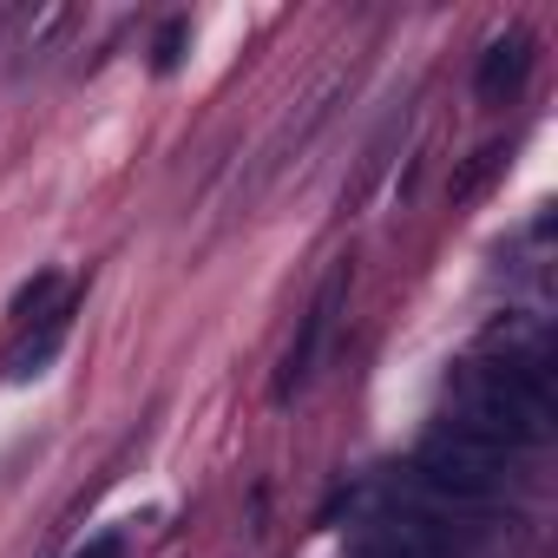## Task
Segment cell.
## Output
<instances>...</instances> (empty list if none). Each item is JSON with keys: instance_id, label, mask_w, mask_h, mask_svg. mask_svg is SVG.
Returning <instances> with one entry per match:
<instances>
[{"instance_id": "52a82bcc", "label": "cell", "mask_w": 558, "mask_h": 558, "mask_svg": "<svg viewBox=\"0 0 558 558\" xmlns=\"http://www.w3.org/2000/svg\"><path fill=\"white\" fill-rule=\"evenodd\" d=\"M184 60V21H171L165 34H158V73H171Z\"/></svg>"}, {"instance_id": "277c9868", "label": "cell", "mask_w": 558, "mask_h": 558, "mask_svg": "<svg viewBox=\"0 0 558 558\" xmlns=\"http://www.w3.org/2000/svg\"><path fill=\"white\" fill-rule=\"evenodd\" d=\"M362 558H460V551H453L440 519H427V512H381L368 545H362Z\"/></svg>"}, {"instance_id": "ba28073f", "label": "cell", "mask_w": 558, "mask_h": 558, "mask_svg": "<svg viewBox=\"0 0 558 558\" xmlns=\"http://www.w3.org/2000/svg\"><path fill=\"white\" fill-rule=\"evenodd\" d=\"M73 558H125V545L106 532V538H93V545H86V551H73Z\"/></svg>"}, {"instance_id": "7a4b0ae2", "label": "cell", "mask_w": 558, "mask_h": 558, "mask_svg": "<svg viewBox=\"0 0 558 558\" xmlns=\"http://www.w3.org/2000/svg\"><path fill=\"white\" fill-rule=\"evenodd\" d=\"M506 480V453H493L486 440L460 434V427H440L421 440V453L408 460V486H421L427 499L440 506H486Z\"/></svg>"}, {"instance_id": "8992f818", "label": "cell", "mask_w": 558, "mask_h": 558, "mask_svg": "<svg viewBox=\"0 0 558 558\" xmlns=\"http://www.w3.org/2000/svg\"><path fill=\"white\" fill-rule=\"evenodd\" d=\"M525 73H532V40L525 34H506V40H493L486 47V60H480V99L486 106H506L519 86H525Z\"/></svg>"}, {"instance_id": "3957f363", "label": "cell", "mask_w": 558, "mask_h": 558, "mask_svg": "<svg viewBox=\"0 0 558 558\" xmlns=\"http://www.w3.org/2000/svg\"><path fill=\"white\" fill-rule=\"evenodd\" d=\"M342 303H349V263H336L329 276H323V290H316V303L303 310V329H296V342H290V355H283V368H276V401H296L310 381H316V368H323V355H329V342H336V323H342Z\"/></svg>"}, {"instance_id": "6da1fadb", "label": "cell", "mask_w": 558, "mask_h": 558, "mask_svg": "<svg viewBox=\"0 0 558 558\" xmlns=\"http://www.w3.org/2000/svg\"><path fill=\"white\" fill-rule=\"evenodd\" d=\"M447 427L486 440L493 453L506 447H538L551 434V395H545V368L538 355H493V362H466L453 375V414Z\"/></svg>"}, {"instance_id": "5b68a950", "label": "cell", "mask_w": 558, "mask_h": 558, "mask_svg": "<svg viewBox=\"0 0 558 558\" xmlns=\"http://www.w3.org/2000/svg\"><path fill=\"white\" fill-rule=\"evenodd\" d=\"M66 329H73V296L53 303V310H40V316H27V336L8 349V375H14V381H34V375L66 349Z\"/></svg>"}]
</instances>
